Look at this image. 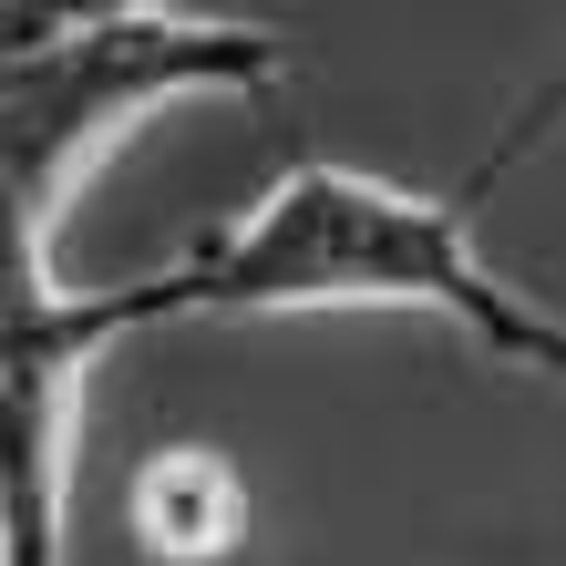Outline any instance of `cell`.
<instances>
[{
  "mask_svg": "<svg viewBox=\"0 0 566 566\" xmlns=\"http://www.w3.org/2000/svg\"><path fill=\"white\" fill-rule=\"evenodd\" d=\"M494 176H463L453 196H412L360 165H289L248 217L207 227L176 269L145 279L155 319H258V310H432L463 319L494 360L566 371V319L515 298L474 258V196Z\"/></svg>",
  "mask_w": 566,
  "mask_h": 566,
  "instance_id": "cell-1",
  "label": "cell"
},
{
  "mask_svg": "<svg viewBox=\"0 0 566 566\" xmlns=\"http://www.w3.org/2000/svg\"><path fill=\"white\" fill-rule=\"evenodd\" d=\"M289 42L258 21H196V11H135L104 21L83 42H52L0 73V176L21 186L31 217H62V196L83 186V165L104 155L124 124H145L155 104L186 93H269Z\"/></svg>",
  "mask_w": 566,
  "mask_h": 566,
  "instance_id": "cell-2",
  "label": "cell"
},
{
  "mask_svg": "<svg viewBox=\"0 0 566 566\" xmlns=\"http://www.w3.org/2000/svg\"><path fill=\"white\" fill-rule=\"evenodd\" d=\"M155 319L145 279L0 310V566H62V515H73V422L83 371L104 360L114 329Z\"/></svg>",
  "mask_w": 566,
  "mask_h": 566,
  "instance_id": "cell-3",
  "label": "cell"
},
{
  "mask_svg": "<svg viewBox=\"0 0 566 566\" xmlns=\"http://www.w3.org/2000/svg\"><path fill=\"white\" fill-rule=\"evenodd\" d=\"M124 515H135V546L155 566H217L248 546V474L207 443H165L135 463Z\"/></svg>",
  "mask_w": 566,
  "mask_h": 566,
  "instance_id": "cell-4",
  "label": "cell"
},
{
  "mask_svg": "<svg viewBox=\"0 0 566 566\" xmlns=\"http://www.w3.org/2000/svg\"><path fill=\"white\" fill-rule=\"evenodd\" d=\"M135 11H155V0H0V73L52 42H83L104 21H135Z\"/></svg>",
  "mask_w": 566,
  "mask_h": 566,
  "instance_id": "cell-5",
  "label": "cell"
},
{
  "mask_svg": "<svg viewBox=\"0 0 566 566\" xmlns=\"http://www.w3.org/2000/svg\"><path fill=\"white\" fill-rule=\"evenodd\" d=\"M42 298H62L52 258H42V217H31L21 186L0 176V310H42Z\"/></svg>",
  "mask_w": 566,
  "mask_h": 566,
  "instance_id": "cell-6",
  "label": "cell"
},
{
  "mask_svg": "<svg viewBox=\"0 0 566 566\" xmlns=\"http://www.w3.org/2000/svg\"><path fill=\"white\" fill-rule=\"evenodd\" d=\"M556 114H566V73H556V83H546V93H536V104H525V114H515V135H505V145H494V155L474 165V176H505V165H515L525 145H536V135H546V124H556Z\"/></svg>",
  "mask_w": 566,
  "mask_h": 566,
  "instance_id": "cell-7",
  "label": "cell"
},
{
  "mask_svg": "<svg viewBox=\"0 0 566 566\" xmlns=\"http://www.w3.org/2000/svg\"><path fill=\"white\" fill-rule=\"evenodd\" d=\"M556 381H566V371H556Z\"/></svg>",
  "mask_w": 566,
  "mask_h": 566,
  "instance_id": "cell-8",
  "label": "cell"
}]
</instances>
